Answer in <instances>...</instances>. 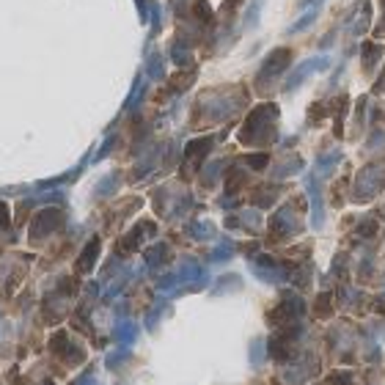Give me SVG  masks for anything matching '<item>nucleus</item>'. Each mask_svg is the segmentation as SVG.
<instances>
[{
  "instance_id": "nucleus-7",
  "label": "nucleus",
  "mask_w": 385,
  "mask_h": 385,
  "mask_svg": "<svg viewBox=\"0 0 385 385\" xmlns=\"http://www.w3.org/2000/svg\"><path fill=\"white\" fill-rule=\"evenodd\" d=\"M143 91H146V80L138 75V80H135V88H132V94H129V99H127V108H129V110L135 108V102L140 99V94H143Z\"/></svg>"
},
{
  "instance_id": "nucleus-1",
  "label": "nucleus",
  "mask_w": 385,
  "mask_h": 385,
  "mask_svg": "<svg viewBox=\"0 0 385 385\" xmlns=\"http://www.w3.org/2000/svg\"><path fill=\"white\" fill-rule=\"evenodd\" d=\"M289 58H292V53H289L286 47L273 50V53L264 58V64H262V69H259V75H256V86L264 88L270 80H275V77L289 66Z\"/></svg>"
},
{
  "instance_id": "nucleus-5",
  "label": "nucleus",
  "mask_w": 385,
  "mask_h": 385,
  "mask_svg": "<svg viewBox=\"0 0 385 385\" xmlns=\"http://www.w3.org/2000/svg\"><path fill=\"white\" fill-rule=\"evenodd\" d=\"M171 61H173L176 66H187V64H190V50H187L184 42H173V45H171Z\"/></svg>"
},
{
  "instance_id": "nucleus-2",
  "label": "nucleus",
  "mask_w": 385,
  "mask_h": 385,
  "mask_svg": "<svg viewBox=\"0 0 385 385\" xmlns=\"http://www.w3.org/2000/svg\"><path fill=\"white\" fill-rule=\"evenodd\" d=\"M327 66H330V58H327V55H316V58H308V61L297 64V69L286 77L284 91H295V88H300V83H303V80H308L314 72H325Z\"/></svg>"
},
{
  "instance_id": "nucleus-8",
  "label": "nucleus",
  "mask_w": 385,
  "mask_h": 385,
  "mask_svg": "<svg viewBox=\"0 0 385 385\" xmlns=\"http://www.w3.org/2000/svg\"><path fill=\"white\" fill-rule=\"evenodd\" d=\"M135 3H138V14H140V23H146V0H135Z\"/></svg>"
},
{
  "instance_id": "nucleus-9",
  "label": "nucleus",
  "mask_w": 385,
  "mask_h": 385,
  "mask_svg": "<svg viewBox=\"0 0 385 385\" xmlns=\"http://www.w3.org/2000/svg\"><path fill=\"white\" fill-rule=\"evenodd\" d=\"M322 3V0H300V6L303 9H308V6H319Z\"/></svg>"
},
{
  "instance_id": "nucleus-3",
  "label": "nucleus",
  "mask_w": 385,
  "mask_h": 385,
  "mask_svg": "<svg viewBox=\"0 0 385 385\" xmlns=\"http://www.w3.org/2000/svg\"><path fill=\"white\" fill-rule=\"evenodd\" d=\"M316 17H319V6H311L297 23H292L289 28H286V36H295V34H303V31H308L314 23H316Z\"/></svg>"
},
{
  "instance_id": "nucleus-6",
  "label": "nucleus",
  "mask_w": 385,
  "mask_h": 385,
  "mask_svg": "<svg viewBox=\"0 0 385 385\" xmlns=\"http://www.w3.org/2000/svg\"><path fill=\"white\" fill-rule=\"evenodd\" d=\"M262 6H264V0H253V3H251L248 14H245V28H256V25H259V12H262Z\"/></svg>"
},
{
  "instance_id": "nucleus-4",
  "label": "nucleus",
  "mask_w": 385,
  "mask_h": 385,
  "mask_svg": "<svg viewBox=\"0 0 385 385\" xmlns=\"http://www.w3.org/2000/svg\"><path fill=\"white\" fill-rule=\"evenodd\" d=\"M146 75H149L151 80H162V77H165V66H162V55H160V53L149 55V61H146Z\"/></svg>"
}]
</instances>
